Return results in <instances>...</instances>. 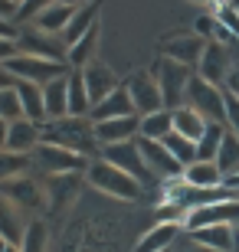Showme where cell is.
I'll return each instance as SVG.
<instances>
[{
  "instance_id": "cell-31",
  "label": "cell",
  "mask_w": 239,
  "mask_h": 252,
  "mask_svg": "<svg viewBox=\"0 0 239 252\" xmlns=\"http://www.w3.org/2000/svg\"><path fill=\"white\" fill-rule=\"evenodd\" d=\"M171 131H174V112H171V108H161V112H154V115H141V134L138 138L164 141Z\"/></svg>"
},
{
  "instance_id": "cell-23",
  "label": "cell",
  "mask_w": 239,
  "mask_h": 252,
  "mask_svg": "<svg viewBox=\"0 0 239 252\" xmlns=\"http://www.w3.org/2000/svg\"><path fill=\"white\" fill-rule=\"evenodd\" d=\"M43 102H46V122L69 115V75H59L43 85Z\"/></svg>"
},
{
  "instance_id": "cell-35",
  "label": "cell",
  "mask_w": 239,
  "mask_h": 252,
  "mask_svg": "<svg viewBox=\"0 0 239 252\" xmlns=\"http://www.w3.org/2000/svg\"><path fill=\"white\" fill-rule=\"evenodd\" d=\"M161 144H164V148L171 151V154H174V158L180 160L184 167H190L193 160H197V144H193L190 138H184V134H177V131H171V134H167Z\"/></svg>"
},
{
  "instance_id": "cell-21",
  "label": "cell",
  "mask_w": 239,
  "mask_h": 252,
  "mask_svg": "<svg viewBox=\"0 0 239 252\" xmlns=\"http://www.w3.org/2000/svg\"><path fill=\"white\" fill-rule=\"evenodd\" d=\"M193 243L206 246L210 252H233L236 249V233H233V223H223V226H206V229H193L187 233Z\"/></svg>"
},
{
  "instance_id": "cell-38",
  "label": "cell",
  "mask_w": 239,
  "mask_h": 252,
  "mask_svg": "<svg viewBox=\"0 0 239 252\" xmlns=\"http://www.w3.org/2000/svg\"><path fill=\"white\" fill-rule=\"evenodd\" d=\"M0 118H7V122L23 118V105H20L17 89H0Z\"/></svg>"
},
{
  "instance_id": "cell-7",
  "label": "cell",
  "mask_w": 239,
  "mask_h": 252,
  "mask_svg": "<svg viewBox=\"0 0 239 252\" xmlns=\"http://www.w3.org/2000/svg\"><path fill=\"white\" fill-rule=\"evenodd\" d=\"M3 65L17 75L20 82H33V85H46V82H53V79H59V75H69V72H72V69H69V63H49V59L23 56V53H17L13 59H7Z\"/></svg>"
},
{
  "instance_id": "cell-26",
  "label": "cell",
  "mask_w": 239,
  "mask_h": 252,
  "mask_svg": "<svg viewBox=\"0 0 239 252\" xmlns=\"http://www.w3.org/2000/svg\"><path fill=\"white\" fill-rule=\"evenodd\" d=\"M79 184H82V174H63V177H49L46 180V196L53 210H63L75 193H79Z\"/></svg>"
},
{
  "instance_id": "cell-27",
  "label": "cell",
  "mask_w": 239,
  "mask_h": 252,
  "mask_svg": "<svg viewBox=\"0 0 239 252\" xmlns=\"http://www.w3.org/2000/svg\"><path fill=\"white\" fill-rule=\"evenodd\" d=\"M20 213H23V210L13 206L7 196L0 193V236L10 239V243H17V246L23 243V233H27V226L20 223Z\"/></svg>"
},
{
  "instance_id": "cell-14",
  "label": "cell",
  "mask_w": 239,
  "mask_h": 252,
  "mask_svg": "<svg viewBox=\"0 0 239 252\" xmlns=\"http://www.w3.org/2000/svg\"><path fill=\"white\" fill-rule=\"evenodd\" d=\"M184 236V223L180 220H161L138 239V246L131 252H171V246Z\"/></svg>"
},
{
  "instance_id": "cell-17",
  "label": "cell",
  "mask_w": 239,
  "mask_h": 252,
  "mask_svg": "<svg viewBox=\"0 0 239 252\" xmlns=\"http://www.w3.org/2000/svg\"><path fill=\"white\" fill-rule=\"evenodd\" d=\"M0 193L7 196L13 206H20V210H43V190H39V184L30 180L27 174L0 184Z\"/></svg>"
},
{
  "instance_id": "cell-50",
  "label": "cell",
  "mask_w": 239,
  "mask_h": 252,
  "mask_svg": "<svg viewBox=\"0 0 239 252\" xmlns=\"http://www.w3.org/2000/svg\"><path fill=\"white\" fill-rule=\"evenodd\" d=\"M59 3H66V7H82V3H89V0H59Z\"/></svg>"
},
{
  "instance_id": "cell-48",
  "label": "cell",
  "mask_w": 239,
  "mask_h": 252,
  "mask_svg": "<svg viewBox=\"0 0 239 252\" xmlns=\"http://www.w3.org/2000/svg\"><path fill=\"white\" fill-rule=\"evenodd\" d=\"M226 187H230V190H236V193H239V174H233V177H226Z\"/></svg>"
},
{
  "instance_id": "cell-4",
  "label": "cell",
  "mask_w": 239,
  "mask_h": 252,
  "mask_svg": "<svg viewBox=\"0 0 239 252\" xmlns=\"http://www.w3.org/2000/svg\"><path fill=\"white\" fill-rule=\"evenodd\" d=\"M197 115H203L210 125H226V92L220 85L206 82L200 75H193L190 85H187V102Z\"/></svg>"
},
{
  "instance_id": "cell-41",
  "label": "cell",
  "mask_w": 239,
  "mask_h": 252,
  "mask_svg": "<svg viewBox=\"0 0 239 252\" xmlns=\"http://www.w3.org/2000/svg\"><path fill=\"white\" fill-rule=\"evenodd\" d=\"M193 33L203 39H213V33H216V17L213 13H203V17H197V23H193Z\"/></svg>"
},
{
  "instance_id": "cell-45",
  "label": "cell",
  "mask_w": 239,
  "mask_h": 252,
  "mask_svg": "<svg viewBox=\"0 0 239 252\" xmlns=\"http://www.w3.org/2000/svg\"><path fill=\"white\" fill-rule=\"evenodd\" d=\"M20 49H17V39H3L0 36V63H7V59H13Z\"/></svg>"
},
{
  "instance_id": "cell-47",
  "label": "cell",
  "mask_w": 239,
  "mask_h": 252,
  "mask_svg": "<svg viewBox=\"0 0 239 252\" xmlns=\"http://www.w3.org/2000/svg\"><path fill=\"white\" fill-rule=\"evenodd\" d=\"M7 131H10V122H7V118H0V151L7 148Z\"/></svg>"
},
{
  "instance_id": "cell-30",
  "label": "cell",
  "mask_w": 239,
  "mask_h": 252,
  "mask_svg": "<svg viewBox=\"0 0 239 252\" xmlns=\"http://www.w3.org/2000/svg\"><path fill=\"white\" fill-rule=\"evenodd\" d=\"M69 115H79V118L92 115V98H89V89H85L82 69L69 72Z\"/></svg>"
},
{
  "instance_id": "cell-37",
  "label": "cell",
  "mask_w": 239,
  "mask_h": 252,
  "mask_svg": "<svg viewBox=\"0 0 239 252\" xmlns=\"http://www.w3.org/2000/svg\"><path fill=\"white\" fill-rule=\"evenodd\" d=\"M210 13H213V17H216V23H220L223 30H230L233 36L239 39V10L233 7L230 0H220L216 7H210Z\"/></svg>"
},
{
  "instance_id": "cell-46",
  "label": "cell",
  "mask_w": 239,
  "mask_h": 252,
  "mask_svg": "<svg viewBox=\"0 0 239 252\" xmlns=\"http://www.w3.org/2000/svg\"><path fill=\"white\" fill-rule=\"evenodd\" d=\"M17 85H20V79L10 72L3 63H0V89H17Z\"/></svg>"
},
{
  "instance_id": "cell-54",
  "label": "cell",
  "mask_w": 239,
  "mask_h": 252,
  "mask_svg": "<svg viewBox=\"0 0 239 252\" xmlns=\"http://www.w3.org/2000/svg\"><path fill=\"white\" fill-rule=\"evenodd\" d=\"M13 3H17V7H20V3H23V0H13Z\"/></svg>"
},
{
  "instance_id": "cell-2",
  "label": "cell",
  "mask_w": 239,
  "mask_h": 252,
  "mask_svg": "<svg viewBox=\"0 0 239 252\" xmlns=\"http://www.w3.org/2000/svg\"><path fill=\"white\" fill-rule=\"evenodd\" d=\"M85 180H89L99 193L115 196V200H125V203H138L141 193H144V184H141V180H135L131 174H125L121 167L108 164L105 158H95L92 164H89Z\"/></svg>"
},
{
  "instance_id": "cell-39",
  "label": "cell",
  "mask_w": 239,
  "mask_h": 252,
  "mask_svg": "<svg viewBox=\"0 0 239 252\" xmlns=\"http://www.w3.org/2000/svg\"><path fill=\"white\" fill-rule=\"evenodd\" d=\"M53 3H56V0H23V3H20V13H17V27L33 23V20H36L46 7H53Z\"/></svg>"
},
{
  "instance_id": "cell-42",
  "label": "cell",
  "mask_w": 239,
  "mask_h": 252,
  "mask_svg": "<svg viewBox=\"0 0 239 252\" xmlns=\"http://www.w3.org/2000/svg\"><path fill=\"white\" fill-rule=\"evenodd\" d=\"M171 252H210V249H206V246H200V243H193L190 236L184 233V236L174 243V249H171Z\"/></svg>"
},
{
  "instance_id": "cell-33",
  "label": "cell",
  "mask_w": 239,
  "mask_h": 252,
  "mask_svg": "<svg viewBox=\"0 0 239 252\" xmlns=\"http://www.w3.org/2000/svg\"><path fill=\"white\" fill-rule=\"evenodd\" d=\"M27 167H33V158L30 154H17V151H0V184H7L13 177H23Z\"/></svg>"
},
{
  "instance_id": "cell-13",
  "label": "cell",
  "mask_w": 239,
  "mask_h": 252,
  "mask_svg": "<svg viewBox=\"0 0 239 252\" xmlns=\"http://www.w3.org/2000/svg\"><path fill=\"white\" fill-rule=\"evenodd\" d=\"M233 63H236V59L230 56V46H223V43L210 39L206 49H203L200 65H197V75L223 89V85H226V75H230V69H233Z\"/></svg>"
},
{
  "instance_id": "cell-8",
  "label": "cell",
  "mask_w": 239,
  "mask_h": 252,
  "mask_svg": "<svg viewBox=\"0 0 239 252\" xmlns=\"http://www.w3.org/2000/svg\"><path fill=\"white\" fill-rule=\"evenodd\" d=\"M102 158L108 160V164H115V167H121L125 174H131L135 180H141V184H144V190L154 187V184H161V180H157L154 174L147 170L144 154H141V148H138V138H135V141H125V144L102 148Z\"/></svg>"
},
{
  "instance_id": "cell-9",
  "label": "cell",
  "mask_w": 239,
  "mask_h": 252,
  "mask_svg": "<svg viewBox=\"0 0 239 252\" xmlns=\"http://www.w3.org/2000/svg\"><path fill=\"white\" fill-rule=\"evenodd\" d=\"M125 89H128L138 115H154V112L164 108V98H161V89H157V79H154L151 69H135L125 79Z\"/></svg>"
},
{
  "instance_id": "cell-52",
  "label": "cell",
  "mask_w": 239,
  "mask_h": 252,
  "mask_svg": "<svg viewBox=\"0 0 239 252\" xmlns=\"http://www.w3.org/2000/svg\"><path fill=\"white\" fill-rule=\"evenodd\" d=\"M7 252H23V249H20L17 243H10V246H7Z\"/></svg>"
},
{
  "instance_id": "cell-11",
  "label": "cell",
  "mask_w": 239,
  "mask_h": 252,
  "mask_svg": "<svg viewBox=\"0 0 239 252\" xmlns=\"http://www.w3.org/2000/svg\"><path fill=\"white\" fill-rule=\"evenodd\" d=\"M239 220V200H220V203H203L190 213H184V233L193 229H206V226H223V223H236Z\"/></svg>"
},
{
  "instance_id": "cell-24",
  "label": "cell",
  "mask_w": 239,
  "mask_h": 252,
  "mask_svg": "<svg viewBox=\"0 0 239 252\" xmlns=\"http://www.w3.org/2000/svg\"><path fill=\"white\" fill-rule=\"evenodd\" d=\"M75 10H79V7H66V3H59V0H56L53 7H46L36 20H33V27L43 30V33H53V36H63Z\"/></svg>"
},
{
  "instance_id": "cell-22",
  "label": "cell",
  "mask_w": 239,
  "mask_h": 252,
  "mask_svg": "<svg viewBox=\"0 0 239 252\" xmlns=\"http://www.w3.org/2000/svg\"><path fill=\"white\" fill-rule=\"evenodd\" d=\"M99 10H102V0H89V3H82V7L72 13V20H69V27H66L63 39L66 46H72V43H79V39L89 33V30L99 23Z\"/></svg>"
},
{
  "instance_id": "cell-53",
  "label": "cell",
  "mask_w": 239,
  "mask_h": 252,
  "mask_svg": "<svg viewBox=\"0 0 239 252\" xmlns=\"http://www.w3.org/2000/svg\"><path fill=\"white\" fill-rule=\"evenodd\" d=\"M230 3H233V7H236V10H239V0H230Z\"/></svg>"
},
{
  "instance_id": "cell-5",
  "label": "cell",
  "mask_w": 239,
  "mask_h": 252,
  "mask_svg": "<svg viewBox=\"0 0 239 252\" xmlns=\"http://www.w3.org/2000/svg\"><path fill=\"white\" fill-rule=\"evenodd\" d=\"M33 167H39L46 177H63V174H85L89 170V164L92 160L82 158V154H75V151H66L59 148V144H39L33 154Z\"/></svg>"
},
{
  "instance_id": "cell-16",
  "label": "cell",
  "mask_w": 239,
  "mask_h": 252,
  "mask_svg": "<svg viewBox=\"0 0 239 252\" xmlns=\"http://www.w3.org/2000/svg\"><path fill=\"white\" fill-rule=\"evenodd\" d=\"M82 79H85V89H89V98H92V108L99 102H105V98H108V95L121 85L118 75H115V69H111V65H105V63H99V59H95V63H89L82 69Z\"/></svg>"
},
{
  "instance_id": "cell-40",
  "label": "cell",
  "mask_w": 239,
  "mask_h": 252,
  "mask_svg": "<svg viewBox=\"0 0 239 252\" xmlns=\"http://www.w3.org/2000/svg\"><path fill=\"white\" fill-rule=\"evenodd\" d=\"M226 92V89H223ZM226 128L233 131V134H239V98L233 92H226Z\"/></svg>"
},
{
  "instance_id": "cell-25",
  "label": "cell",
  "mask_w": 239,
  "mask_h": 252,
  "mask_svg": "<svg viewBox=\"0 0 239 252\" xmlns=\"http://www.w3.org/2000/svg\"><path fill=\"white\" fill-rule=\"evenodd\" d=\"M17 95H20V105H23V118L43 125L46 122V102H43V85H33V82H20L17 85Z\"/></svg>"
},
{
  "instance_id": "cell-6",
  "label": "cell",
  "mask_w": 239,
  "mask_h": 252,
  "mask_svg": "<svg viewBox=\"0 0 239 252\" xmlns=\"http://www.w3.org/2000/svg\"><path fill=\"white\" fill-rule=\"evenodd\" d=\"M17 49L23 56H39L49 59V63H66L69 59V46H66L63 36H53V33H43L33 23H23L17 36Z\"/></svg>"
},
{
  "instance_id": "cell-32",
  "label": "cell",
  "mask_w": 239,
  "mask_h": 252,
  "mask_svg": "<svg viewBox=\"0 0 239 252\" xmlns=\"http://www.w3.org/2000/svg\"><path fill=\"white\" fill-rule=\"evenodd\" d=\"M216 167H220L226 177L239 174V134H233L230 128H226V134H223L220 154H216Z\"/></svg>"
},
{
  "instance_id": "cell-44",
  "label": "cell",
  "mask_w": 239,
  "mask_h": 252,
  "mask_svg": "<svg viewBox=\"0 0 239 252\" xmlns=\"http://www.w3.org/2000/svg\"><path fill=\"white\" fill-rule=\"evenodd\" d=\"M223 89H226V92H233L239 98V59L233 63V69H230V75H226V85H223Z\"/></svg>"
},
{
  "instance_id": "cell-51",
  "label": "cell",
  "mask_w": 239,
  "mask_h": 252,
  "mask_svg": "<svg viewBox=\"0 0 239 252\" xmlns=\"http://www.w3.org/2000/svg\"><path fill=\"white\" fill-rule=\"evenodd\" d=\"M7 246H10V239H3V236H0V252H7Z\"/></svg>"
},
{
  "instance_id": "cell-1",
  "label": "cell",
  "mask_w": 239,
  "mask_h": 252,
  "mask_svg": "<svg viewBox=\"0 0 239 252\" xmlns=\"http://www.w3.org/2000/svg\"><path fill=\"white\" fill-rule=\"evenodd\" d=\"M43 141L46 144H59L66 151H75L82 158L95 160L102 158V144L95 138V122L92 118H79V115H66V118H53L43 122Z\"/></svg>"
},
{
  "instance_id": "cell-19",
  "label": "cell",
  "mask_w": 239,
  "mask_h": 252,
  "mask_svg": "<svg viewBox=\"0 0 239 252\" xmlns=\"http://www.w3.org/2000/svg\"><path fill=\"white\" fill-rule=\"evenodd\" d=\"M184 184L193 190H216L226 187V174L216 167V160H193L184 170Z\"/></svg>"
},
{
  "instance_id": "cell-55",
  "label": "cell",
  "mask_w": 239,
  "mask_h": 252,
  "mask_svg": "<svg viewBox=\"0 0 239 252\" xmlns=\"http://www.w3.org/2000/svg\"><path fill=\"white\" fill-rule=\"evenodd\" d=\"M171 249H174V246H171Z\"/></svg>"
},
{
  "instance_id": "cell-34",
  "label": "cell",
  "mask_w": 239,
  "mask_h": 252,
  "mask_svg": "<svg viewBox=\"0 0 239 252\" xmlns=\"http://www.w3.org/2000/svg\"><path fill=\"white\" fill-rule=\"evenodd\" d=\"M223 134H226V125H206L203 138L197 141V160H216L223 144Z\"/></svg>"
},
{
  "instance_id": "cell-43",
  "label": "cell",
  "mask_w": 239,
  "mask_h": 252,
  "mask_svg": "<svg viewBox=\"0 0 239 252\" xmlns=\"http://www.w3.org/2000/svg\"><path fill=\"white\" fill-rule=\"evenodd\" d=\"M17 13H20V7L13 3V0H0V20H7V23H17Z\"/></svg>"
},
{
  "instance_id": "cell-20",
  "label": "cell",
  "mask_w": 239,
  "mask_h": 252,
  "mask_svg": "<svg viewBox=\"0 0 239 252\" xmlns=\"http://www.w3.org/2000/svg\"><path fill=\"white\" fill-rule=\"evenodd\" d=\"M125 115H138V112H135V102H131L128 89H125V82H121L118 89H115V92L105 98V102L95 105L89 118L99 125V122H108V118H125Z\"/></svg>"
},
{
  "instance_id": "cell-12",
  "label": "cell",
  "mask_w": 239,
  "mask_h": 252,
  "mask_svg": "<svg viewBox=\"0 0 239 252\" xmlns=\"http://www.w3.org/2000/svg\"><path fill=\"white\" fill-rule=\"evenodd\" d=\"M206 43L210 39H203V36H197V33H171V36H164L161 39V56H167V59H174V63H180V65H190L193 72H197V65H200V59H203V49H206Z\"/></svg>"
},
{
  "instance_id": "cell-15",
  "label": "cell",
  "mask_w": 239,
  "mask_h": 252,
  "mask_svg": "<svg viewBox=\"0 0 239 252\" xmlns=\"http://www.w3.org/2000/svg\"><path fill=\"white\" fill-rule=\"evenodd\" d=\"M141 134V115H125V118H108V122L95 125V138H99L102 148H111V144H125V141H135Z\"/></svg>"
},
{
  "instance_id": "cell-18",
  "label": "cell",
  "mask_w": 239,
  "mask_h": 252,
  "mask_svg": "<svg viewBox=\"0 0 239 252\" xmlns=\"http://www.w3.org/2000/svg\"><path fill=\"white\" fill-rule=\"evenodd\" d=\"M39 144H43V125L30 122V118L10 122V131H7V151H17V154H33Z\"/></svg>"
},
{
  "instance_id": "cell-10",
  "label": "cell",
  "mask_w": 239,
  "mask_h": 252,
  "mask_svg": "<svg viewBox=\"0 0 239 252\" xmlns=\"http://www.w3.org/2000/svg\"><path fill=\"white\" fill-rule=\"evenodd\" d=\"M138 148L144 154V164L147 170L154 174L161 184H171V180H184V164L171 154V151L161 144V141H147V138H138Z\"/></svg>"
},
{
  "instance_id": "cell-49",
  "label": "cell",
  "mask_w": 239,
  "mask_h": 252,
  "mask_svg": "<svg viewBox=\"0 0 239 252\" xmlns=\"http://www.w3.org/2000/svg\"><path fill=\"white\" fill-rule=\"evenodd\" d=\"M190 3H197V7H216L220 0H190Z\"/></svg>"
},
{
  "instance_id": "cell-36",
  "label": "cell",
  "mask_w": 239,
  "mask_h": 252,
  "mask_svg": "<svg viewBox=\"0 0 239 252\" xmlns=\"http://www.w3.org/2000/svg\"><path fill=\"white\" fill-rule=\"evenodd\" d=\"M23 252H46V223L43 220H30L27 233H23V243H20Z\"/></svg>"
},
{
  "instance_id": "cell-29",
  "label": "cell",
  "mask_w": 239,
  "mask_h": 252,
  "mask_svg": "<svg viewBox=\"0 0 239 252\" xmlns=\"http://www.w3.org/2000/svg\"><path fill=\"white\" fill-rule=\"evenodd\" d=\"M95 53H99V23H95L89 33H85L79 43L69 46V69H85L89 63H95Z\"/></svg>"
},
{
  "instance_id": "cell-3",
  "label": "cell",
  "mask_w": 239,
  "mask_h": 252,
  "mask_svg": "<svg viewBox=\"0 0 239 252\" xmlns=\"http://www.w3.org/2000/svg\"><path fill=\"white\" fill-rule=\"evenodd\" d=\"M151 72H154V79H157L164 108H171V112L180 108V105L187 102V85H190V79L197 72H193L190 65H180V63H174V59H167V56H157V63L151 65Z\"/></svg>"
},
{
  "instance_id": "cell-28",
  "label": "cell",
  "mask_w": 239,
  "mask_h": 252,
  "mask_svg": "<svg viewBox=\"0 0 239 252\" xmlns=\"http://www.w3.org/2000/svg\"><path fill=\"white\" fill-rule=\"evenodd\" d=\"M206 125H210V122H206L203 115H197L190 105H180V108H174V131H177V134H184V138H190L193 144L203 138Z\"/></svg>"
}]
</instances>
